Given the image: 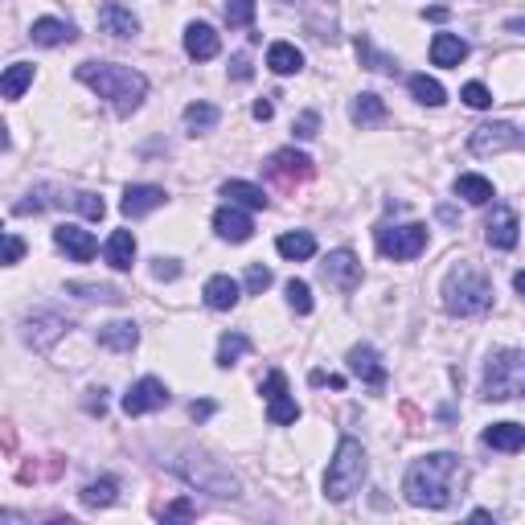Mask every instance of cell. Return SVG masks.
Listing matches in <instances>:
<instances>
[{
	"instance_id": "cell-32",
	"label": "cell",
	"mask_w": 525,
	"mask_h": 525,
	"mask_svg": "<svg viewBox=\"0 0 525 525\" xmlns=\"http://www.w3.org/2000/svg\"><path fill=\"white\" fill-rule=\"evenodd\" d=\"M221 119V111L213 103H189L185 107V128L193 131V136H201V131H213Z\"/></svg>"
},
{
	"instance_id": "cell-7",
	"label": "cell",
	"mask_w": 525,
	"mask_h": 525,
	"mask_svg": "<svg viewBox=\"0 0 525 525\" xmlns=\"http://www.w3.org/2000/svg\"><path fill=\"white\" fill-rule=\"evenodd\" d=\"M377 251L394 262L418 259L427 251V226L423 221H407V226H382L377 230Z\"/></svg>"
},
{
	"instance_id": "cell-3",
	"label": "cell",
	"mask_w": 525,
	"mask_h": 525,
	"mask_svg": "<svg viewBox=\"0 0 525 525\" xmlns=\"http://www.w3.org/2000/svg\"><path fill=\"white\" fill-rule=\"evenodd\" d=\"M489 304H492V283L484 271H476L472 262H459V267L448 271V279H443V308L451 316H480V312H489Z\"/></svg>"
},
{
	"instance_id": "cell-4",
	"label": "cell",
	"mask_w": 525,
	"mask_h": 525,
	"mask_svg": "<svg viewBox=\"0 0 525 525\" xmlns=\"http://www.w3.org/2000/svg\"><path fill=\"white\" fill-rule=\"evenodd\" d=\"M172 472H177L185 484H193L197 492H213V497H221V500H238V497H242V484H238V476L230 472L226 464H218V459L201 456V451H180V456L172 459Z\"/></svg>"
},
{
	"instance_id": "cell-41",
	"label": "cell",
	"mask_w": 525,
	"mask_h": 525,
	"mask_svg": "<svg viewBox=\"0 0 525 525\" xmlns=\"http://www.w3.org/2000/svg\"><path fill=\"white\" fill-rule=\"evenodd\" d=\"M254 21V0H226V25H251Z\"/></svg>"
},
{
	"instance_id": "cell-24",
	"label": "cell",
	"mask_w": 525,
	"mask_h": 525,
	"mask_svg": "<svg viewBox=\"0 0 525 525\" xmlns=\"http://www.w3.org/2000/svg\"><path fill=\"white\" fill-rule=\"evenodd\" d=\"M103 254L115 271H131V262H136V238H131V230H115V234L107 238Z\"/></svg>"
},
{
	"instance_id": "cell-18",
	"label": "cell",
	"mask_w": 525,
	"mask_h": 525,
	"mask_svg": "<svg viewBox=\"0 0 525 525\" xmlns=\"http://www.w3.org/2000/svg\"><path fill=\"white\" fill-rule=\"evenodd\" d=\"M349 369L365 386H374V390H382V386H386V365L377 361V353L369 349V345H353V349H349Z\"/></svg>"
},
{
	"instance_id": "cell-54",
	"label": "cell",
	"mask_w": 525,
	"mask_h": 525,
	"mask_svg": "<svg viewBox=\"0 0 525 525\" xmlns=\"http://www.w3.org/2000/svg\"><path fill=\"white\" fill-rule=\"evenodd\" d=\"M513 287H517V295H525V271H517V275H513Z\"/></svg>"
},
{
	"instance_id": "cell-1",
	"label": "cell",
	"mask_w": 525,
	"mask_h": 525,
	"mask_svg": "<svg viewBox=\"0 0 525 525\" xmlns=\"http://www.w3.org/2000/svg\"><path fill=\"white\" fill-rule=\"evenodd\" d=\"M459 489H464V464L451 451H431V456L415 459L402 480L407 500L418 509H448Z\"/></svg>"
},
{
	"instance_id": "cell-16",
	"label": "cell",
	"mask_w": 525,
	"mask_h": 525,
	"mask_svg": "<svg viewBox=\"0 0 525 525\" xmlns=\"http://www.w3.org/2000/svg\"><path fill=\"white\" fill-rule=\"evenodd\" d=\"M218 49H221V37L213 33V25H205V21L185 25V54L193 57V62H210V57H218Z\"/></svg>"
},
{
	"instance_id": "cell-37",
	"label": "cell",
	"mask_w": 525,
	"mask_h": 525,
	"mask_svg": "<svg viewBox=\"0 0 525 525\" xmlns=\"http://www.w3.org/2000/svg\"><path fill=\"white\" fill-rule=\"evenodd\" d=\"M246 349H251V341H246L242 333H226V336L218 341V365H221V369H230L238 357H242Z\"/></svg>"
},
{
	"instance_id": "cell-48",
	"label": "cell",
	"mask_w": 525,
	"mask_h": 525,
	"mask_svg": "<svg viewBox=\"0 0 525 525\" xmlns=\"http://www.w3.org/2000/svg\"><path fill=\"white\" fill-rule=\"evenodd\" d=\"M21 254H25V242L16 234H5V262L13 267V262H21Z\"/></svg>"
},
{
	"instance_id": "cell-43",
	"label": "cell",
	"mask_w": 525,
	"mask_h": 525,
	"mask_svg": "<svg viewBox=\"0 0 525 525\" xmlns=\"http://www.w3.org/2000/svg\"><path fill=\"white\" fill-rule=\"evenodd\" d=\"M267 287H271V271L267 267H259V262H254V267H246V292L262 295Z\"/></svg>"
},
{
	"instance_id": "cell-12",
	"label": "cell",
	"mask_w": 525,
	"mask_h": 525,
	"mask_svg": "<svg viewBox=\"0 0 525 525\" xmlns=\"http://www.w3.org/2000/svg\"><path fill=\"white\" fill-rule=\"evenodd\" d=\"M70 328V320L66 316H57V312H33L29 320H25V341L33 345V349H41L46 353L49 345L57 341V336Z\"/></svg>"
},
{
	"instance_id": "cell-6",
	"label": "cell",
	"mask_w": 525,
	"mask_h": 525,
	"mask_svg": "<svg viewBox=\"0 0 525 525\" xmlns=\"http://www.w3.org/2000/svg\"><path fill=\"white\" fill-rule=\"evenodd\" d=\"M480 394L489 402L521 398L525 394V349H497L484 365V386Z\"/></svg>"
},
{
	"instance_id": "cell-40",
	"label": "cell",
	"mask_w": 525,
	"mask_h": 525,
	"mask_svg": "<svg viewBox=\"0 0 525 525\" xmlns=\"http://www.w3.org/2000/svg\"><path fill=\"white\" fill-rule=\"evenodd\" d=\"M287 304H292V312L308 316L312 312V287L304 283V279H292V283H287Z\"/></svg>"
},
{
	"instance_id": "cell-2",
	"label": "cell",
	"mask_w": 525,
	"mask_h": 525,
	"mask_svg": "<svg viewBox=\"0 0 525 525\" xmlns=\"http://www.w3.org/2000/svg\"><path fill=\"white\" fill-rule=\"evenodd\" d=\"M74 78L87 82L98 98H111V107L119 115H131L148 95V78L131 66H115V62H82L74 70Z\"/></svg>"
},
{
	"instance_id": "cell-28",
	"label": "cell",
	"mask_w": 525,
	"mask_h": 525,
	"mask_svg": "<svg viewBox=\"0 0 525 525\" xmlns=\"http://www.w3.org/2000/svg\"><path fill=\"white\" fill-rule=\"evenodd\" d=\"M221 197L234 205H246V210H267V193H262L259 185H251V180H226Z\"/></svg>"
},
{
	"instance_id": "cell-50",
	"label": "cell",
	"mask_w": 525,
	"mask_h": 525,
	"mask_svg": "<svg viewBox=\"0 0 525 525\" xmlns=\"http://www.w3.org/2000/svg\"><path fill=\"white\" fill-rule=\"evenodd\" d=\"M189 415L201 423V418H210L213 415V402H189Z\"/></svg>"
},
{
	"instance_id": "cell-26",
	"label": "cell",
	"mask_w": 525,
	"mask_h": 525,
	"mask_svg": "<svg viewBox=\"0 0 525 525\" xmlns=\"http://www.w3.org/2000/svg\"><path fill=\"white\" fill-rule=\"evenodd\" d=\"M275 251L283 254V259L304 262V259H312V254H316V238H312L308 230H287V234H279Z\"/></svg>"
},
{
	"instance_id": "cell-14",
	"label": "cell",
	"mask_w": 525,
	"mask_h": 525,
	"mask_svg": "<svg viewBox=\"0 0 525 525\" xmlns=\"http://www.w3.org/2000/svg\"><path fill=\"white\" fill-rule=\"evenodd\" d=\"M517 234H521V221H517V213L505 210V205H497V210H492V218H489V226H484L489 246H497V251H513Z\"/></svg>"
},
{
	"instance_id": "cell-46",
	"label": "cell",
	"mask_w": 525,
	"mask_h": 525,
	"mask_svg": "<svg viewBox=\"0 0 525 525\" xmlns=\"http://www.w3.org/2000/svg\"><path fill=\"white\" fill-rule=\"evenodd\" d=\"M279 394H287V377L283 374H279V369H271V374H267V382H262V398H279Z\"/></svg>"
},
{
	"instance_id": "cell-9",
	"label": "cell",
	"mask_w": 525,
	"mask_h": 525,
	"mask_svg": "<svg viewBox=\"0 0 525 525\" xmlns=\"http://www.w3.org/2000/svg\"><path fill=\"white\" fill-rule=\"evenodd\" d=\"M169 386L160 382V377H139L136 386H131L128 394H123V415H148V410H160V407H169Z\"/></svg>"
},
{
	"instance_id": "cell-19",
	"label": "cell",
	"mask_w": 525,
	"mask_h": 525,
	"mask_svg": "<svg viewBox=\"0 0 525 525\" xmlns=\"http://www.w3.org/2000/svg\"><path fill=\"white\" fill-rule=\"evenodd\" d=\"M98 25H103V33H111V37H136L139 33V21L119 0H107V5L98 8Z\"/></svg>"
},
{
	"instance_id": "cell-10",
	"label": "cell",
	"mask_w": 525,
	"mask_h": 525,
	"mask_svg": "<svg viewBox=\"0 0 525 525\" xmlns=\"http://www.w3.org/2000/svg\"><path fill=\"white\" fill-rule=\"evenodd\" d=\"M517 144H521V131H517L513 123H480V128L472 131V139H468V148H472L476 156H497Z\"/></svg>"
},
{
	"instance_id": "cell-29",
	"label": "cell",
	"mask_w": 525,
	"mask_h": 525,
	"mask_svg": "<svg viewBox=\"0 0 525 525\" xmlns=\"http://www.w3.org/2000/svg\"><path fill=\"white\" fill-rule=\"evenodd\" d=\"M29 87H33V66L29 62H13L5 70V78H0V95H5L8 103H16Z\"/></svg>"
},
{
	"instance_id": "cell-17",
	"label": "cell",
	"mask_w": 525,
	"mask_h": 525,
	"mask_svg": "<svg viewBox=\"0 0 525 525\" xmlns=\"http://www.w3.org/2000/svg\"><path fill=\"white\" fill-rule=\"evenodd\" d=\"M54 242L62 246L74 262H90V259H95V251H98L95 234H90V230H78V226H57L54 230Z\"/></svg>"
},
{
	"instance_id": "cell-49",
	"label": "cell",
	"mask_w": 525,
	"mask_h": 525,
	"mask_svg": "<svg viewBox=\"0 0 525 525\" xmlns=\"http://www.w3.org/2000/svg\"><path fill=\"white\" fill-rule=\"evenodd\" d=\"M103 394H107V390H90V398H87V410H90V415H103V410H107V398H103Z\"/></svg>"
},
{
	"instance_id": "cell-30",
	"label": "cell",
	"mask_w": 525,
	"mask_h": 525,
	"mask_svg": "<svg viewBox=\"0 0 525 525\" xmlns=\"http://www.w3.org/2000/svg\"><path fill=\"white\" fill-rule=\"evenodd\" d=\"M456 197H464V201H472V205H489L492 201V180L476 177V172H464V177H456Z\"/></svg>"
},
{
	"instance_id": "cell-27",
	"label": "cell",
	"mask_w": 525,
	"mask_h": 525,
	"mask_svg": "<svg viewBox=\"0 0 525 525\" xmlns=\"http://www.w3.org/2000/svg\"><path fill=\"white\" fill-rule=\"evenodd\" d=\"M484 443L497 451H521L525 448V427L521 423H492L484 431Z\"/></svg>"
},
{
	"instance_id": "cell-52",
	"label": "cell",
	"mask_w": 525,
	"mask_h": 525,
	"mask_svg": "<svg viewBox=\"0 0 525 525\" xmlns=\"http://www.w3.org/2000/svg\"><path fill=\"white\" fill-rule=\"evenodd\" d=\"M271 115H275V107H271L267 98H259V103H254V119H271Z\"/></svg>"
},
{
	"instance_id": "cell-51",
	"label": "cell",
	"mask_w": 525,
	"mask_h": 525,
	"mask_svg": "<svg viewBox=\"0 0 525 525\" xmlns=\"http://www.w3.org/2000/svg\"><path fill=\"white\" fill-rule=\"evenodd\" d=\"M230 74H234V78H251V62H246L242 54L234 57V66H230Z\"/></svg>"
},
{
	"instance_id": "cell-20",
	"label": "cell",
	"mask_w": 525,
	"mask_h": 525,
	"mask_svg": "<svg viewBox=\"0 0 525 525\" xmlns=\"http://www.w3.org/2000/svg\"><path fill=\"white\" fill-rule=\"evenodd\" d=\"M29 37L37 41V46H70V41L78 37V29H74L70 21H62V16H41V21H33Z\"/></svg>"
},
{
	"instance_id": "cell-25",
	"label": "cell",
	"mask_w": 525,
	"mask_h": 525,
	"mask_svg": "<svg viewBox=\"0 0 525 525\" xmlns=\"http://www.w3.org/2000/svg\"><path fill=\"white\" fill-rule=\"evenodd\" d=\"M349 119L357 123V128H377V123L386 119V103H382V95H374V90L357 95V98H353V107H349Z\"/></svg>"
},
{
	"instance_id": "cell-15",
	"label": "cell",
	"mask_w": 525,
	"mask_h": 525,
	"mask_svg": "<svg viewBox=\"0 0 525 525\" xmlns=\"http://www.w3.org/2000/svg\"><path fill=\"white\" fill-rule=\"evenodd\" d=\"M164 201H169V193H164L160 185H128V193H123L119 210L128 213V218H144V213L160 210Z\"/></svg>"
},
{
	"instance_id": "cell-8",
	"label": "cell",
	"mask_w": 525,
	"mask_h": 525,
	"mask_svg": "<svg viewBox=\"0 0 525 525\" xmlns=\"http://www.w3.org/2000/svg\"><path fill=\"white\" fill-rule=\"evenodd\" d=\"M320 279H324L328 287H336L341 295H349V292H357L361 287V262H357V254L353 251H333L324 262H320Z\"/></svg>"
},
{
	"instance_id": "cell-35",
	"label": "cell",
	"mask_w": 525,
	"mask_h": 525,
	"mask_svg": "<svg viewBox=\"0 0 525 525\" xmlns=\"http://www.w3.org/2000/svg\"><path fill=\"white\" fill-rule=\"evenodd\" d=\"M357 57H361V66H369V70L398 74V62H394V57H386V54H377L374 41H369V37H357Z\"/></svg>"
},
{
	"instance_id": "cell-13",
	"label": "cell",
	"mask_w": 525,
	"mask_h": 525,
	"mask_svg": "<svg viewBox=\"0 0 525 525\" xmlns=\"http://www.w3.org/2000/svg\"><path fill=\"white\" fill-rule=\"evenodd\" d=\"M213 230H218V238H226V242H246V238L254 234V221L246 210H238L234 201H226L218 213H213Z\"/></svg>"
},
{
	"instance_id": "cell-11",
	"label": "cell",
	"mask_w": 525,
	"mask_h": 525,
	"mask_svg": "<svg viewBox=\"0 0 525 525\" xmlns=\"http://www.w3.org/2000/svg\"><path fill=\"white\" fill-rule=\"evenodd\" d=\"M312 172H316V164H312L304 152H295V148H279V152L267 160V177L283 180V185H292V180H308Z\"/></svg>"
},
{
	"instance_id": "cell-5",
	"label": "cell",
	"mask_w": 525,
	"mask_h": 525,
	"mask_svg": "<svg viewBox=\"0 0 525 525\" xmlns=\"http://www.w3.org/2000/svg\"><path fill=\"white\" fill-rule=\"evenodd\" d=\"M365 472H369V459H365V448H361L357 439H349L345 435L341 443H336V451H333V464H328V472H324V497L328 500H349L353 492L365 484Z\"/></svg>"
},
{
	"instance_id": "cell-21",
	"label": "cell",
	"mask_w": 525,
	"mask_h": 525,
	"mask_svg": "<svg viewBox=\"0 0 525 525\" xmlns=\"http://www.w3.org/2000/svg\"><path fill=\"white\" fill-rule=\"evenodd\" d=\"M98 345L111 353H131L139 345V328L131 320H115V324H103L98 328Z\"/></svg>"
},
{
	"instance_id": "cell-42",
	"label": "cell",
	"mask_w": 525,
	"mask_h": 525,
	"mask_svg": "<svg viewBox=\"0 0 525 525\" xmlns=\"http://www.w3.org/2000/svg\"><path fill=\"white\" fill-rule=\"evenodd\" d=\"M459 98H464L468 107H476V111H484V107L492 103V95H489V87H484V82H468V87L459 90Z\"/></svg>"
},
{
	"instance_id": "cell-31",
	"label": "cell",
	"mask_w": 525,
	"mask_h": 525,
	"mask_svg": "<svg viewBox=\"0 0 525 525\" xmlns=\"http://www.w3.org/2000/svg\"><path fill=\"white\" fill-rule=\"evenodd\" d=\"M267 66L275 74H300V66H304V54L295 46H287V41H275V46L267 49Z\"/></svg>"
},
{
	"instance_id": "cell-38",
	"label": "cell",
	"mask_w": 525,
	"mask_h": 525,
	"mask_svg": "<svg viewBox=\"0 0 525 525\" xmlns=\"http://www.w3.org/2000/svg\"><path fill=\"white\" fill-rule=\"evenodd\" d=\"M267 418H271L275 427H287V423H295V418H300V407H295L287 394H279V398L267 402Z\"/></svg>"
},
{
	"instance_id": "cell-23",
	"label": "cell",
	"mask_w": 525,
	"mask_h": 525,
	"mask_svg": "<svg viewBox=\"0 0 525 525\" xmlns=\"http://www.w3.org/2000/svg\"><path fill=\"white\" fill-rule=\"evenodd\" d=\"M468 57V41L459 33H435L431 41V62L435 66H459Z\"/></svg>"
},
{
	"instance_id": "cell-44",
	"label": "cell",
	"mask_w": 525,
	"mask_h": 525,
	"mask_svg": "<svg viewBox=\"0 0 525 525\" xmlns=\"http://www.w3.org/2000/svg\"><path fill=\"white\" fill-rule=\"evenodd\" d=\"M160 517L164 521H180V517H197V505L189 497H180V500H172V505H164L160 509Z\"/></svg>"
},
{
	"instance_id": "cell-22",
	"label": "cell",
	"mask_w": 525,
	"mask_h": 525,
	"mask_svg": "<svg viewBox=\"0 0 525 525\" xmlns=\"http://www.w3.org/2000/svg\"><path fill=\"white\" fill-rule=\"evenodd\" d=\"M238 300H242V287L230 275H213L210 283H205V304H210L213 312H230Z\"/></svg>"
},
{
	"instance_id": "cell-36",
	"label": "cell",
	"mask_w": 525,
	"mask_h": 525,
	"mask_svg": "<svg viewBox=\"0 0 525 525\" xmlns=\"http://www.w3.org/2000/svg\"><path fill=\"white\" fill-rule=\"evenodd\" d=\"M66 292L70 295H82V300H103V304H119L123 292L111 283H66Z\"/></svg>"
},
{
	"instance_id": "cell-45",
	"label": "cell",
	"mask_w": 525,
	"mask_h": 525,
	"mask_svg": "<svg viewBox=\"0 0 525 525\" xmlns=\"http://www.w3.org/2000/svg\"><path fill=\"white\" fill-rule=\"evenodd\" d=\"M316 128H320V115H316V111H304L300 119L292 123V131H295L300 139H312V136H316Z\"/></svg>"
},
{
	"instance_id": "cell-47",
	"label": "cell",
	"mask_w": 525,
	"mask_h": 525,
	"mask_svg": "<svg viewBox=\"0 0 525 525\" xmlns=\"http://www.w3.org/2000/svg\"><path fill=\"white\" fill-rule=\"evenodd\" d=\"M152 275L156 279H177L180 275V262L177 259H152Z\"/></svg>"
},
{
	"instance_id": "cell-34",
	"label": "cell",
	"mask_w": 525,
	"mask_h": 525,
	"mask_svg": "<svg viewBox=\"0 0 525 525\" xmlns=\"http://www.w3.org/2000/svg\"><path fill=\"white\" fill-rule=\"evenodd\" d=\"M410 95H415L423 107H443L448 90H443L435 78H427V74H410Z\"/></svg>"
},
{
	"instance_id": "cell-39",
	"label": "cell",
	"mask_w": 525,
	"mask_h": 525,
	"mask_svg": "<svg viewBox=\"0 0 525 525\" xmlns=\"http://www.w3.org/2000/svg\"><path fill=\"white\" fill-rule=\"evenodd\" d=\"M70 201H74V210H78L82 218H90V221H98V218L107 213V201H103V197H98V193H87V189H82V193H74Z\"/></svg>"
},
{
	"instance_id": "cell-33",
	"label": "cell",
	"mask_w": 525,
	"mask_h": 525,
	"mask_svg": "<svg viewBox=\"0 0 525 525\" xmlns=\"http://www.w3.org/2000/svg\"><path fill=\"white\" fill-rule=\"evenodd\" d=\"M115 492H119V484H115L111 476L90 480L87 489H82V505H87V509H107V505H115Z\"/></svg>"
},
{
	"instance_id": "cell-53",
	"label": "cell",
	"mask_w": 525,
	"mask_h": 525,
	"mask_svg": "<svg viewBox=\"0 0 525 525\" xmlns=\"http://www.w3.org/2000/svg\"><path fill=\"white\" fill-rule=\"evenodd\" d=\"M423 16H431V21H443V16H448V8H443V5H435V8H427Z\"/></svg>"
}]
</instances>
